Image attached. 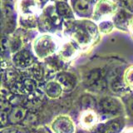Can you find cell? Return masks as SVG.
I'll return each instance as SVG.
<instances>
[{"mask_svg":"<svg viewBox=\"0 0 133 133\" xmlns=\"http://www.w3.org/2000/svg\"><path fill=\"white\" fill-rule=\"evenodd\" d=\"M68 29L74 43L79 47H86L93 42L98 34V27L90 20L75 21Z\"/></svg>","mask_w":133,"mask_h":133,"instance_id":"obj_1","label":"cell"},{"mask_svg":"<svg viewBox=\"0 0 133 133\" xmlns=\"http://www.w3.org/2000/svg\"><path fill=\"white\" fill-rule=\"evenodd\" d=\"M38 26L44 32H52L62 23V18L58 14L55 2L46 5L38 17Z\"/></svg>","mask_w":133,"mask_h":133,"instance_id":"obj_2","label":"cell"},{"mask_svg":"<svg viewBox=\"0 0 133 133\" xmlns=\"http://www.w3.org/2000/svg\"><path fill=\"white\" fill-rule=\"evenodd\" d=\"M58 48L57 40L50 34L40 35L33 41L32 49L35 55L40 59H45L56 52Z\"/></svg>","mask_w":133,"mask_h":133,"instance_id":"obj_3","label":"cell"},{"mask_svg":"<svg viewBox=\"0 0 133 133\" xmlns=\"http://www.w3.org/2000/svg\"><path fill=\"white\" fill-rule=\"evenodd\" d=\"M118 10V5L113 0H97L93 7L91 18L99 23L113 18Z\"/></svg>","mask_w":133,"mask_h":133,"instance_id":"obj_4","label":"cell"},{"mask_svg":"<svg viewBox=\"0 0 133 133\" xmlns=\"http://www.w3.org/2000/svg\"><path fill=\"white\" fill-rule=\"evenodd\" d=\"M16 7L19 17H36L40 12V0H18Z\"/></svg>","mask_w":133,"mask_h":133,"instance_id":"obj_5","label":"cell"},{"mask_svg":"<svg viewBox=\"0 0 133 133\" xmlns=\"http://www.w3.org/2000/svg\"><path fill=\"white\" fill-rule=\"evenodd\" d=\"M99 111L106 116H116L122 111V106L116 98L107 97L100 101Z\"/></svg>","mask_w":133,"mask_h":133,"instance_id":"obj_6","label":"cell"},{"mask_svg":"<svg viewBox=\"0 0 133 133\" xmlns=\"http://www.w3.org/2000/svg\"><path fill=\"white\" fill-rule=\"evenodd\" d=\"M52 129L55 133H74L75 127L72 119L68 116H58L52 121Z\"/></svg>","mask_w":133,"mask_h":133,"instance_id":"obj_7","label":"cell"},{"mask_svg":"<svg viewBox=\"0 0 133 133\" xmlns=\"http://www.w3.org/2000/svg\"><path fill=\"white\" fill-rule=\"evenodd\" d=\"M12 62L16 68L20 69L29 68L34 63L32 53L28 50L22 49L12 55Z\"/></svg>","mask_w":133,"mask_h":133,"instance_id":"obj_8","label":"cell"},{"mask_svg":"<svg viewBox=\"0 0 133 133\" xmlns=\"http://www.w3.org/2000/svg\"><path fill=\"white\" fill-rule=\"evenodd\" d=\"M73 12L82 18H88L91 16L93 8L91 0H71Z\"/></svg>","mask_w":133,"mask_h":133,"instance_id":"obj_9","label":"cell"},{"mask_svg":"<svg viewBox=\"0 0 133 133\" xmlns=\"http://www.w3.org/2000/svg\"><path fill=\"white\" fill-rule=\"evenodd\" d=\"M77 44L72 41H68L63 43L59 49V57L64 61H70L78 53Z\"/></svg>","mask_w":133,"mask_h":133,"instance_id":"obj_10","label":"cell"},{"mask_svg":"<svg viewBox=\"0 0 133 133\" xmlns=\"http://www.w3.org/2000/svg\"><path fill=\"white\" fill-rule=\"evenodd\" d=\"M133 18L132 14L127 10L122 8L119 9L113 17V23L116 27L122 29H126L130 26V23Z\"/></svg>","mask_w":133,"mask_h":133,"instance_id":"obj_11","label":"cell"},{"mask_svg":"<svg viewBox=\"0 0 133 133\" xmlns=\"http://www.w3.org/2000/svg\"><path fill=\"white\" fill-rule=\"evenodd\" d=\"M55 4L58 14L60 15L62 20H64L65 22L75 21L74 12L72 8L70 7V5L66 1H62V0L55 1Z\"/></svg>","mask_w":133,"mask_h":133,"instance_id":"obj_12","label":"cell"},{"mask_svg":"<svg viewBox=\"0 0 133 133\" xmlns=\"http://www.w3.org/2000/svg\"><path fill=\"white\" fill-rule=\"evenodd\" d=\"M57 82L62 87L63 90H72L77 84V78L72 73L68 72H61L57 75Z\"/></svg>","mask_w":133,"mask_h":133,"instance_id":"obj_13","label":"cell"},{"mask_svg":"<svg viewBox=\"0 0 133 133\" xmlns=\"http://www.w3.org/2000/svg\"><path fill=\"white\" fill-rule=\"evenodd\" d=\"M98 117L96 112L91 110H87L80 117L81 125L85 128H92L97 123Z\"/></svg>","mask_w":133,"mask_h":133,"instance_id":"obj_14","label":"cell"},{"mask_svg":"<svg viewBox=\"0 0 133 133\" xmlns=\"http://www.w3.org/2000/svg\"><path fill=\"white\" fill-rule=\"evenodd\" d=\"M62 91H63L62 87L57 81H50L45 86V92L48 97L51 98L59 97Z\"/></svg>","mask_w":133,"mask_h":133,"instance_id":"obj_15","label":"cell"},{"mask_svg":"<svg viewBox=\"0 0 133 133\" xmlns=\"http://www.w3.org/2000/svg\"><path fill=\"white\" fill-rule=\"evenodd\" d=\"M123 127L122 120H114L107 122L103 127V133H119Z\"/></svg>","mask_w":133,"mask_h":133,"instance_id":"obj_16","label":"cell"},{"mask_svg":"<svg viewBox=\"0 0 133 133\" xmlns=\"http://www.w3.org/2000/svg\"><path fill=\"white\" fill-rule=\"evenodd\" d=\"M23 45V38L20 36L18 35H12L9 37L8 41V48L11 51L12 53H16L22 50Z\"/></svg>","mask_w":133,"mask_h":133,"instance_id":"obj_17","label":"cell"},{"mask_svg":"<svg viewBox=\"0 0 133 133\" xmlns=\"http://www.w3.org/2000/svg\"><path fill=\"white\" fill-rule=\"evenodd\" d=\"M26 110L21 107H16L12 108L9 114V120L12 123H18L21 122L25 116Z\"/></svg>","mask_w":133,"mask_h":133,"instance_id":"obj_18","label":"cell"},{"mask_svg":"<svg viewBox=\"0 0 133 133\" xmlns=\"http://www.w3.org/2000/svg\"><path fill=\"white\" fill-rule=\"evenodd\" d=\"M19 24L25 28H35L38 25L36 17H19Z\"/></svg>","mask_w":133,"mask_h":133,"instance_id":"obj_19","label":"cell"},{"mask_svg":"<svg viewBox=\"0 0 133 133\" xmlns=\"http://www.w3.org/2000/svg\"><path fill=\"white\" fill-rule=\"evenodd\" d=\"M97 27H98V30L100 32L109 33L113 30L115 24L113 23V21H111V19H107V20H103V21H101V22H99Z\"/></svg>","mask_w":133,"mask_h":133,"instance_id":"obj_20","label":"cell"},{"mask_svg":"<svg viewBox=\"0 0 133 133\" xmlns=\"http://www.w3.org/2000/svg\"><path fill=\"white\" fill-rule=\"evenodd\" d=\"M29 69V73L32 76V77L35 80H40L42 77L43 76V68L37 63H33Z\"/></svg>","mask_w":133,"mask_h":133,"instance_id":"obj_21","label":"cell"},{"mask_svg":"<svg viewBox=\"0 0 133 133\" xmlns=\"http://www.w3.org/2000/svg\"><path fill=\"white\" fill-rule=\"evenodd\" d=\"M96 102L95 100L90 97V96H84L82 98V106L84 109L87 110H91L95 107Z\"/></svg>","mask_w":133,"mask_h":133,"instance_id":"obj_22","label":"cell"},{"mask_svg":"<svg viewBox=\"0 0 133 133\" xmlns=\"http://www.w3.org/2000/svg\"><path fill=\"white\" fill-rule=\"evenodd\" d=\"M124 82L127 87L133 88V66L129 68L124 75Z\"/></svg>","mask_w":133,"mask_h":133,"instance_id":"obj_23","label":"cell"},{"mask_svg":"<svg viewBox=\"0 0 133 133\" xmlns=\"http://www.w3.org/2000/svg\"><path fill=\"white\" fill-rule=\"evenodd\" d=\"M122 8L127 10L128 12H133V0H119Z\"/></svg>","mask_w":133,"mask_h":133,"instance_id":"obj_24","label":"cell"},{"mask_svg":"<svg viewBox=\"0 0 133 133\" xmlns=\"http://www.w3.org/2000/svg\"><path fill=\"white\" fill-rule=\"evenodd\" d=\"M127 107V111L129 112V114L133 117V97L128 98Z\"/></svg>","mask_w":133,"mask_h":133,"instance_id":"obj_25","label":"cell"},{"mask_svg":"<svg viewBox=\"0 0 133 133\" xmlns=\"http://www.w3.org/2000/svg\"><path fill=\"white\" fill-rule=\"evenodd\" d=\"M7 120H8V117H7V112H6V111H1V123H2L3 126L7 123Z\"/></svg>","mask_w":133,"mask_h":133,"instance_id":"obj_26","label":"cell"},{"mask_svg":"<svg viewBox=\"0 0 133 133\" xmlns=\"http://www.w3.org/2000/svg\"><path fill=\"white\" fill-rule=\"evenodd\" d=\"M129 28H130V30L131 31V32L133 33V18L131 20V22L130 23V26H129Z\"/></svg>","mask_w":133,"mask_h":133,"instance_id":"obj_27","label":"cell"},{"mask_svg":"<svg viewBox=\"0 0 133 133\" xmlns=\"http://www.w3.org/2000/svg\"><path fill=\"white\" fill-rule=\"evenodd\" d=\"M80 133H88V132H86V131H82V132H80Z\"/></svg>","mask_w":133,"mask_h":133,"instance_id":"obj_28","label":"cell"},{"mask_svg":"<svg viewBox=\"0 0 133 133\" xmlns=\"http://www.w3.org/2000/svg\"><path fill=\"white\" fill-rule=\"evenodd\" d=\"M55 1H59V0H55ZM62 1H66V0H62Z\"/></svg>","mask_w":133,"mask_h":133,"instance_id":"obj_29","label":"cell"}]
</instances>
